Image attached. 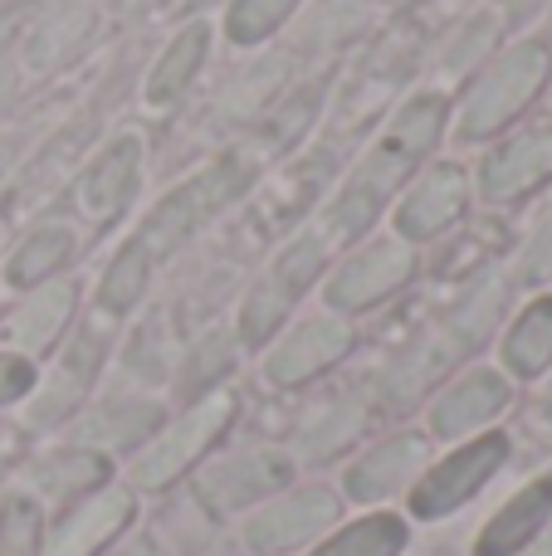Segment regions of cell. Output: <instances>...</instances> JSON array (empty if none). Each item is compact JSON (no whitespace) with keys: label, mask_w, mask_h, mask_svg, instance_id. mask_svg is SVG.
<instances>
[{"label":"cell","mask_w":552,"mask_h":556,"mask_svg":"<svg viewBox=\"0 0 552 556\" xmlns=\"http://www.w3.org/2000/svg\"><path fill=\"white\" fill-rule=\"evenodd\" d=\"M235 420V395L230 391H205L181 420L156 430L152 440L137 450L133 459V483L137 489H172L181 473H191L205 454L221 444V434Z\"/></svg>","instance_id":"1"},{"label":"cell","mask_w":552,"mask_h":556,"mask_svg":"<svg viewBox=\"0 0 552 556\" xmlns=\"http://www.w3.org/2000/svg\"><path fill=\"white\" fill-rule=\"evenodd\" d=\"M10 98V68H0V103Z\"/></svg>","instance_id":"39"},{"label":"cell","mask_w":552,"mask_h":556,"mask_svg":"<svg viewBox=\"0 0 552 556\" xmlns=\"http://www.w3.org/2000/svg\"><path fill=\"white\" fill-rule=\"evenodd\" d=\"M244 186H250V162H244V156H221V162H211L201 176H191L186 186H176V191L147 215L142 235H137L142 250L152 254V260L156 254H172L196 225L211 220L221 205H230Z\"/></svg>","instance_id":"3"},{"label":"cell","mask_w":552,"mask_h":556,"mask_svg":"<svg viewBox=\"0 0 552 556\" xmlns=\"http://www.w3.org/2000/svg\"><path fill=\"white\" fill-rule=\"evenodd\" d=\"M137 5H147V0H117V10H137Z\"/></svg>","instance_id":"40"},{"label":"cell","mask_w":552,"mask_h":556,"mask_svg":"<svg viewBox=\"0 0 552 556\" xmlns=\"http://www.w3.org/2000/svg\"><path fill=\"white\" fill-rule=\"evenodd\" d=\"M552 78V54L543 45H514L509 54H499L494 64L479 74V84L465 93L460 108V132L465 137H489L499 127H509Z\"/></svg>","instance_id":"2"},{"label":"cell","mask_w":552,"mask_h":556,"mask_svg":"<svg viewBox=\"0 0 552 556\" xmlns=\"http://www.w3.org/2000/svg\"><path fill=\"white\" fill-rule=\"evenodd\" d=\"M548 522H552V473H538V479H528L524 489L485 522V532H479V542H475V556H518L543 538Z\"/></svg>","instance_id":"15"},{"label":"cell","mask_w":552,"mask_h":556,"mask_svg":"<svg viewBox=\"0 0 552 556\" xmlns=\"http://www.w3.org/2000/svg\"><path fill=\"white\" fill-rule=\"evenodd\" d=\"M465 201H469L465 172H460V166H436V172L421 176V186L401 201L397 230L406 235V240H436L450 220H460Z\"/></svg>","instance_id":"18"},{"label":"cell","mask_w":552,"mask_h":556,"mask_svg":"<svg viewBox=\"0 0 552 556\" xmlns=\"http://www.w3.org/2000/svg\"><path fill=\"white\" fill-rule=\"evenodd\" d=\"M489 45H494V25H489V20H479V25H475V29H465V39H460V45L446 54V68H455V74H465V68L475 64V59L485 54Z\"/></svg>","instance_id":"37"},{"label":"cell","mask_w":552,"mask_h":556,"mask_svg":"<svg viewBox=\"0 0 552 556\" xmlns=\"http://www.w3.org/2000/svg\"><path fill=\"white\" fill-rule=\"evenodd\" d=\"M411 156H401L397 147H387V142H377L367 152V162L357 166V172L342 181V191L333 195V205H328V235L333 240H348V235H362L372 220L381 215V205L391 201V191L401 186V176L411 172Z\"/></svg>","instance_id":"9"},{"label":"cell","mask_w":552,"mask_h":556,"mask_svg":"<svg viewBox=\"0 0 552 556\" xmlns=\"http://www.w3.org/2000/svg\"><path fill=\"white\" fill-rule=\"evenodd\" d=\"M499 313H504V283L485 278V283H475L455 307H450V317L440 323V332H446L450 342H455V352L465 356V352H475L489 332H494Z\"/></svg>","instance_id":"26"},{"label":"cell","mask_w":552,"mask_h":556,"mask_svg":"<svg viewBox=\"0 0 552 556\" xmlns=\"http://www.w3.org/2000/svg\"><path fill=\"white\" fill-rule=\"evenodd\" d=\"M416 260H411L406 240H377L367 250H357L328 283V303L338 313H367L381 298H391L411 278Z\"/></svg>","instance_id":"11"},{"label":"cell","mask_w":552,"mask_h":556,"mask_svg":"<svg viewBox=\"0 0 552 556\" xmlns=\"http://www.w3.org/2000/svg\"><path fill=\"white\" fill-rule=\"evenodd\" d=\"M279 84H284V64H279V59L250 68V74H244V84H235L230 93H225V113H230V117L260 113V108L269 103V93H279Z\"/></svg>","instance_id":"33"},{"label":"cell","mask_w":552,"mask_h":556,"mask_svg":"<svg viewBox=\"0 0 552 556\" xmlns=\"http://www.w3.org/2000/svg\"><path fill=\"white\" fill-rule=\"evenodd\" d=\"M147 278H152V254L142 250V240L123 244V250H117V260L108 264V274H103L98 303H103L108 313H127V307H133L137 298H142Z\"/></svg>","instance_id":"30"},{"label":"cell","mask_w":552,"mask_h":556,"mask_svg":"<svg viewBox=\"0 0 552 556\" xmlns=\"http://www.w3.org/2000/svg\"><path fill=\"white\" fill-rule=\"evenodd\" d=\"M137 503L133 489L123 483H103V489L84 493L68 503V513L45 532V552L39 556H98L117 532H127Z\"/></svg>","instance_id":"7"},{"label":"cell","mask_w":552,"mask_h":556,"mask_svg":"<svg viewBox=\"0 0 552 556\" xmlns=\"http://www.w3.org/2000/svg\"><path fill=\"white\" fill-rule=\"evenodd\" d=\"M108 479V464L98 450H59V454H45L39 464H29L25 473V493H35L39 503H74L84 493L103 489Z\"/></svg>","instance_id":"21"},{"label":"cell","mask_w":552,"mask_h":556,"mask_svg":"<svg viewBox=\"0 0 552 556\" xmlns=\"http://www.w3.org/2000/svg\"><path fill=\"white\" fill-rule=\"evenodd\" d=\"M352 346V327L342 313H323V317H309L303 327H293L279 346L269 352L264 362V376L274 386H303L313 376H323L328 366H338Z\"/></svg>","instance_id":"12"},{"label":"cell","mask_w":552,"mask_h":556,"mask_svg":"<svg viewBox=\"0 0 552 556\" xmlns=\"http://www.w3.org/2000/svg\"><path fill=\"white\" fill-rule=\"evenodd\" d=\"M406 552V522L397 513H367V518L338 528L328 542H318L313 556H401Z\"/></svg>","instance_id":"25"},{"label":"cell","mask_w":552,"mask_h":556,"mask_svg":"<svg viewBox=\"0 0 552 556\" xmlns=\"http://www.w3.org/2000/svg\"><path fill=\"white\" fill-rule=\"evenodd\" d=\"M29 391H35V366H29V356L0 352V405L25 401Z\"/></svg>","instance_id":"35"},{"label":"cell","mask_w":552,"mask_h":556,"mask_svg":"<svg viewBox=\"0 0 552 556\" xmlns=\"http://www.w3.org/2000/svg\"><path fill=\"white\" fill-rule=\"evenodd\" d=\"M45 552V503L15 489L0 503V556H39Z\"/></svg>","instance_id":"28"},{"label":"cell","mask_w":552,"mask_h":556,"mask_svg":"<svg viewBox=\"0 0 552 556\" xmlns=\"http://www.w3.org/2000/svg\"><path fill=\"white\" fill-rule=\"evenodd\" d=\"M342 503L328 489H293V493H274L264 498V508L244 522V547L260 556H279V552H299L313 538L338 522Z\"/></svg>","instance_id":"6"},{"label":"cell","mask_w":552,"mask_h":556,"mask_svg":"<svg viewBox=\"0 0 552 556\" xmlns=\"http://www.w3.org/2000/svg\"><path fill=\"white\" fill-rule=\"evenodd\" d=\"M518 556H552V538H538V542H534V547H524V552H518Z\"/></svg>","instance_id":"38"},{"label":"cell","mask_w":552,"mask_h":556,"mask_svg":"<svg viewBox=\"0 0 552 556\" xmlns=\"http://www.w3.org/2000/svg\"><path fill=\"white\" fill-rule=\"evenodd\" d=\"M299 0H235L230 10V39L235 45H260L269 29H279L289 20V10Z\"/></svg>","instance_id":"32"},{"label":"cell","mask_w":552,"mask_h":556,"mask_svg":"<svg viewBox=\"0 0 552 556\" xmlns=\"http://www.w3.org/2000/svg\"><path fill=\"white\" fill-rule=\"evenodd\" d=\"M362 420H367V405H362L357 395H338V401H328L323 410H313L309 420H303L299 454L303 459H333V454H342L357 440Z\"/></svg>","instance_id":"24"},{"label":"cell","mask_w":552,"mask_h":556,"mask_svg":"<svg viewBox=\"0 0 552 556\" xmlns=\"http://www.w3.org/2000/svg\"><path fill=\"white\" fill-rule=\"evenodd\" d=\"M98 356H103V346H98L93 337H78V342L59 356V366L45 376V386L35 391V401L25 405L29 430H49V425L68 420V415L84 405V391H88V381H93V371H98Z\"/></svg>","instance_id":"16"},{"label":"cell","mask_w":552,"mask_h":556,"mask_svg":"<svg viewBox=\"0 0 552 556\" xmlns=\"http://www.w3.org/2000/svg\"><path fill=\"white\" fill-rule=\"evenodd\" d=\"M88 25H93L88 10H64V15H54L49 25H39V35L29 39V64L54 68V64H64V59H74L88 39Z\"/></svg>","instance_id":"31"},{"label":"cell","mask_w":552,"mask_h":556,"mask_svg":"<svg viewBox=\"0 0 552 556\" xmlns=\"http://www.w3.org/2000/svg\"><path fill=\"white\" fill-rule=\"evenodd\" d=\"M504 464H509V434H499V430L469 434L465 444H455L446 459H436L416 479V489H411V513H416V518H450V513L465 508Z\"/></svg>","instance_id":"4"},{"label":"cell","mask_w":552,"mask_h":556,"mask_svg":"<svg viewBox=\"0 0 552 556\" xmlns=\"http://www.w3.org/2000/svg\"><path fill=\"white\" fill-rule=\"evenodd\" d=\"M357 25H362V15L357 10H348V5H333L323 20H313L309 25V45H318V49H328V45H342V39H352L357 35Z\"/></svg>","instance_id":"34"},{"label":"cell","mask_w":552,"mask_h":556,"mask_svg":"<svg viewBox=\"0 0 552 556\" xmlns=\"http://www.w3.org/2000/svg\"><path fill=\"white\" fill-rule=\"evenodd\" d=\"M205 39H211V29L205 25H186L181 35L172 39V49L156 59L152 78H147V98H152V103H172V98L191 84V74L201 68V59H205Z\"/></svg>","instance_id":"27"},{"label":"cell","mask_w":552,"mask_h":556,"mask_svg":"<svg viewBox=\"0 0 552 556\" xmlns=\"http://www.w3.org/2000/svg\"><path fill=\"white\" fill-rule=\"evenodd\" d=\"M504 366L518 381H534L552 366V298H534L504 332Z\"/></svg>","instance_id":"23"},{"label":"cell","mask_w":552,"mask_h":556,"mask_svg":"<svg viewBox=\"0 0 552 556\" xmlns=\"http://www.w3.org/2000/svg\"><path fill=\"white\" fill-rule=\"evenodd\" d=\"M68 313H74V283L68 278H54V283H39L15 313L0 323V342L15 346L20 356L29 352H49L64 332Z\"/></svg>","instance_id":"19"},{"label":"cell","mask_w":552,"mask_h":556,"mask_svg":"<svg viewBox=\"0 0 552 556\" xmlns=\"http://www.w3.org/2000/svg\"><path fill=\"white\" fill-rule=\"evenodd\" d=\"M68 254H74V235H68L64 225H45V230H35L15 250L5 278H10V283H20V288H25V283H45L54 269H64Z\"/></svg>","instance_id":"29"},{"label":"cell","mask_w":552,"mask_h":556,"mask_svg":"<svg viewBox=\"0 0 552 556\" xmlns=\"http://www.w3.org/2000/svg\"><path fill=\"white\" fill-rule=\"evenodd\" d=\"M430 469V440L426 434H391V440L372 444L362 459L348 464L342 489L352 503H381L397 493L416 489V479Z\"/></svg>","instance_id":"10"},{"label":"cell","mask_w":552,"mask_h":556,"mask_svg":"<svg viewBox=\"0 0 552 556\" xmlns=\"http://www.w3.org/2000/svg\"><path fill=\"white\" fill-rule=\"evenodd\" d=\"M318 269H323V240H318V235L293 240L289 250L274 260V269L250 288V298H244V307H240V337H244V342H250V346L269 342V337L279 332V323L289 317L293 298H299L303 288L318 278Z\"/></svg>","instance_id":"5"},{"label":"cell","mask_w":552,"mask_h":556,"mask_svg":"<svg viewBox=\"0 0 552 556\" xmlns=\"http://www.w3.org/2000/svg\"><path fill=\"white\" fill-rule=\"evenodd\" d=\"M509 401H514V386H509L499 371H489V366H475V371H465L436 405H430V434H436V440H469V434H485V425L499 420V415L509 410Z\"/></svg>","instance_id":"13"},{"label":"cell","mask_w":552,"mask_h":556,"mask_svg":"<svg viewBox=\"0 0 552 556\" xmlns=\"http://www.w3.org/2000/svg\"><path fill=\"white\" fill-rule=\"evenodd\" d=\"M289 483V459L279 450H264V444H250V450L230 454V459H215L211 469L196 479V498L215 513H240L250 503H264Z\"/></svg>","instance_id":"8"},{"label":"cell","mask_w":552,"mask_h":556,"mask_svg":"<svg viewBox=\"0 0 552 556\" xmlns=\"http://www.w3.org/2000/svg\"><path fill=\"white\" fill-rule=\"evenodd\" d=\"M156 425H162V405L147 395H127V401H113L88 415L78 425V440H88V450H133V444L152 440Z\"/></svg>","instance_id":"22"},{"label":"cell","mask_w":552,"mask_h":556,"mask_svg":"<svg viewBox=\"0 0 552 556\" xmlns=\"http://www.w3.org/2000/svg\"><path fill=\"white\" fill-rule=\"evenodd\" d=\"M548 181H552V132L514 137V142H504L499 152H489L485 166H479V191L494 205L524 201V195H534L538 186H548Z\"/></svg>","instance_id":"14"},{"label":"cell","mask_w":552,"mask_h":556,"mask_svg":"<svg viewBox=\"0 0 552 556\" xmlns=\"http://www.w3.org/2000/svg\"><path fill=\"white\" fill-rule=\"evenodd\" d=\"M552 274V220L538 225L534 244L524 250V260H518V283H538V278Z\"/></svg>","instance_id":"36"},{"label":"cell","mask_w":552,"mask_h":556,"mask_svg":"<svg viewBox=\"0 0 552 556\" xmlns=\"http://www.w3.org/2000/svg\"><path fill=\"white\" fill-rule=\"evenodd\" d=\"M450 362H460V352H455V342H450L446 332L421 337L416 346H406V352L387 366V376H381V401H387L391 410L416 405L421 395H426L430 386L450 371Z\"/></svg>","instance_id":"20"},{"label":"cell","mask_w":552,"mask_h":556,"mask_svg":"<svg viewBox=\"0 0 552 556\" xmlns=\"http://www.w3.org/2000/svg\"><path fill=\"white\" fill-rule=\"evenodd\" d=\"M137 162H142V142L137 137H117L98 152V162L78 176L74 186V205L88 215V220H113L123 211L127 191L137 181Z\"/></svg>","instance_id":"17"}]
</instances>
